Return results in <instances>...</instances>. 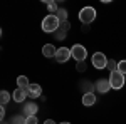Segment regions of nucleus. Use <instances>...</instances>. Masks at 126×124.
Masks as SVG:
<instances>
[{"label": "nucleus", "mask_w": 126, "mask_h": 124, "mask_svg": "<svg viewBox=\"0 0 126 124\" xmlns=\"http://www.w3.org/2000/svg\"><path fill=\"white\" fill-rule=\"evenodd\" d=\"M61 27V22L56 15H47L46 19L42 20V30L44 32H57V29Z\"/></svg>", "instance_id": "obj_1"}, {"label": "nucleus", "mask_w": 126, "mask_h": 124, "mask_svg": "<svg viewBox=\"0 0 126 124\" xmlns=\"http://www.w3.org/2000/svg\"><path fill=\"white\" fill-rule=\"evenodd\" d=\"M109 82H111V87H113V89H121V87L126 84V79L119 70H114V72H111V76H109Z\"/></svg>", "instance_id": "obj_2"}, {"label": "nucleus", "mask_w": 126, "mask_h": 124, "mask_svg": "<svg viewBox=\"0 0 126 124\" xmlns=\"http://www.w3.org/2000/svg\"><path fill=\"white\" fill-rule=\"evenodd\" d=\"M94 19H96V10L93 9V7H84L79 12V20L82 24H91Z\"/></svg>", "instance_id": "obj_3"}, {"label": "nucleus", "mask_w": 126, "mask_h": 124, "mask_svg": "<svg viewBox=\"0 0 126 124\" xmlns=\"http://www.w3.org/2000/svg\"><path fill=\"white\" fill-rule=\"evenodd\" d=\"M71 54H72V57L76 59V62H84L87 57V50L84 45H79V44H76V45H72V49H71Z\"/></svg>", "instance_id": "obj_4"}, {"label": "nucleus", "mask_w": 126, "mask_h": 124, "mask_svg": "<svg viewBox=\"0 0 126 124\" xmlns=\"http://www.w3.org/2000/svg\"><path fill=\"white\" fill-rule=\"evenodd\" d=\"M108 60H109V59H106V55H104L103 52H96V54H93V57H91L93 67H96V69H106Z\"/></svg>", "instance_id": "obj_5"}, {"label": "nucleus", "mask_w": 126, "mask_h": 124, "mask_svg": "<svg viewBox=\"0 0 126 124\" xmlns=\"http://www.w3.org/2000/svg\"><path fill=\"white\" fill-rule=\"evenodd\" d=\"M72 57V54H71V49H67V47H61V49H57V54H56V60L57 62H61V64H64V62H67L69 59Z\"/></svg>", "instance_id": "obj_6"}, {"label": "nucleus", "mask_w": 126, "mask_h": 124, "mask_svg": "<svg viewBox=\"0 0 126 124\" xmlns=\"http://www.w3.org/2000/svg\"><path fill=\"white\" fill-rule=\"evenodd\" d=\"M96 89L97 92H101V94H106L109 89H113L111 87V82H109V79H99L96 82Z\"/></svg>", "instance_id": "obj_7"}, {"label": "nucleus", "mask_w": 126, "mask_h": 124, "mask_svg": "<svg viewBox=\"0 0 126 124\" xmlns=\"http://www.w3.org/2000/svg\"><path fill=\"white\" fill-rule=\"evenodd\" d=\"M40 94H42V87H40L39 84H32V82H30L29 89H27V96L37 99V97H40Z\"/></svg>", "instance_id": "obj_8"}, {"label": "nucleus", "mask_w": 126, "mask_h": 124, "mask_svg": "<svg viewBox=\"0 0 126 124\" xmlns=\"http://www.w3.org/2000/svg\"><path fill=\"white\" fill-rule=\"evenodd\" d=\"M37 111H39V106L35 104V102H27L25 107H24V116H25V117H29V116H35V114H37Z\"/></svg>", "instance_id": "obj_9"}, {"label": "nucleus", "mask_w": 126, "mask_h": 124, "mask_svg": "<svg viewBox=\"0 0 126 124\" xmlns=\"http://www.w3.org/2000/svg\"><path fill=\"white\" fill-rule=\"evenodd\" d=\"M25 97H27V91H24V89H15L14 91V94H12V99L15 101V102H24L25 101Z\"/></svg>", "instance_id": "obj_10"}, {"label": "nucleus", "mask_w": 126, "mask_h": 124, "mask_svg": "<svg viewBox=\"0 0 126 124\" xmlns=\"http://www.w3.org/2000/svg\"><path fill=\"white\" fill-rule=\"evenodd\" d=\"M42 54H44L46 57H56V54H57V49L54 47L52 44H46V45L42 47Z\"/></svg>", "instance_id": "obj_11"}, {"label": "nucleus", "mask_w": 126, "mask_h": 124, "mask_svg": "<svg viewBox=\"0 0 126 124\" xmlns=\"http://www.w3.org/2000/svg\"><path fill=\"white\" fill-rule=\"evenodd\" d=\"M96 102V94H93V92H87V94L82 96V104L86 106V107H91V106Z\"/></svg>", "instance_id": "obj_12"}, {"label": "nucleus", "mask_w": 126, "mask_h": 124, "mask_svg": "<svg viewBox=\"0 0 126 124\" xmlns=\"http://www.w3.org/2000/svg\"><path fill=\"white\" fill-rule=\"evenodd\" d=\"M17 86H19V89H24V91H27L30 86V82H29V79L25 76H19L17 77Z\"/></svg>", "instance_id": "obj_13"}, {"label": "nucleus", "mask_w": 126, "mask_h": 124, "mask_svg": "<svg viewBox=\"0 0 126 124\" xmlns=\"http://www.w3.org/2000/svg\"><path fill=\"white\" fill-rule=\"evenodd\" d=\"M46 3H47V10H49V15H56V14H57V3H56V2H54V0H47V2H46Z\"/></svg>", "instance_id": "obj_14"}, {"label": "nucleus", "mask_w": 126, "mask_h": 124, "mask_svg": "<svg viewBox=\"0 0 126 124\" xmlns=\"http://www.w3.org/2000/svg\"><path fill=\"white\" fill-rule=\"evenodd\" d=\"M56 17L59 19L61 24H62V22H67V10H66V9H59L57 14H56Z\"/></svg>", "instance_id": "obj_15"}, {"label": "nucleus", "mask_w": 126, "mask_h": 124, "mask_svg": "<svg viewBox=\"0 0 126 124\" xmlns=\"http://www.w3.org/2000/svg\"><path fill=\"white\" fill-rule=\"evenodd\" d=\"M9 101H10V92L9 91H2L0 92V102L2 104H7Z\"/></svg>", "instance_id": "obj_16"}, {"label": "nucleus", "mask_w": 126, "mask_h": 124, "mask_svg": "<svg viewBox=\"0 0 126 124\" xmlns=\"http://www.w3.org/2000/svg\"><path fill=\"white\" fill-rule=\"evenodd\" d=\"M106 69L109 70V72H114V70H118V62H116V60H113V59H109V60H108Z\"/></svg>", "instance_id": "obj_17"}, {"label": "nucleus", "mask_w": 126, "mask_h": 124, "mask_svg": "<svg viewBox=\"0 0 126 124\" xmlns=\"http://www.w3.org/2000/svg\"><path fill=\"white\" fill-rule=\"evenodd\" d=\"M10 124H25V116H15L12 121H10Z\"/></svg>", "instance_id": "obj_18"}, {"label": "nucleus", "mask_w": 126, "mask_h": 124, "mask_svg": "<svg viewBox=\"0 0 126 124\" xmlns=\"http://www.w3.org/2000/svg\"><path fill=\"white\" fill-rule=\"evenodd\" d=\"M118 70H119L123 76H126V60H119V62H118Z\"/></svg>", "instance_id": "obj_19"}, {"label": "nucleus", "mask_w": 126, "mask_h": 124, "mask_svg": "<svg viewBox=\"0 0 126 124\" xmlns=\"http://www.w3.org/2000/svg\"><path fill=\"white\" fill-rule=\"evenodd\" d=\"M54 34H56L57 40H64V37L67 35V32H64V30H61V29H57V32H54Z\"/></svg>", "instance_id": "obj_20"}, {"label": "nucleus", "mask_w": 126, "mask_h": 124, "mask_svg": "<svg viewBox=\"0 0 126 124\" xmlns=\"http://www.w3.org/2000/svg\"><path fill=\"white\" fill-rule=\"evenodd\" d=\"M37 116H29V117H25V124H37Z\"/></svg>", "instance_id": "obj_21"}, {"label": "nucleus", "mask_w": 126, "mask_h": 124, "mask_svg": "<svg viewBox=\"0 0 126 124\" xmlns=\"http://www.w3.org/2000/svg\"><path fill=\"white\" fill-rule=\"evenodd\" d=\"M59 29H61V30H64V32H69V29H71V24H69V20H67V22H62Z\"/></svg>", "instance_id": "obj_22"}, {"label": "nucleus", "mask_w": 126, "mask_h": 124, "mask_svg": "<svg viewBox=\"0 0 126 124\" xmlns=\"http://www.w3.org/2000/svg\"><path fill=\"white\" fill-rule=\"evenodd\" d=\"M76 67H78V70L79 72H84V70H86V62H78V64H76Z\"/></svg>", "instance_id": "obj_23"}, {"label": "nucleus", "mask_w": 126, "mask_h": 124, "mask_svg": "<svg viewBox=\"0 0 126 124\" xmlns=\"http://www.w3.org/2000/svg\"><path fill=\"white\" fill-rule=\"evenodd\" d=\"M5 117V107H0V119Z\"/></svg>", "instance_id": "obj_24"}, {"label": "nucleus", "mask_w": 126, "mask_h": 124, "mask_svg": "<svg viewBox=\"0 0 126 124\" xmlns=\"http://www.w3.org/2000/svg\"><path fill=\"white\" fill-rule=\"evenodd\" d=\"M44 124H56V121H52V119H47V121H44Z\"/></svg>", "instance_id": "obj_25"}, {"label": "nucleus", "mask_w": 126, "mask_h": 124, "mask_svg": "<svg viewBox=\"0 0 126 124\" xmlns=\"http://www.w3.org/2000/svg\"><path fill=\"white\" fill-rule=\"evenodd\" d=\"M61 124H71V123H66V121H64V123H61Z\"/></svg>", "instance_id": "obj_26"}, {"label": "nucleus", "mask_w": 126, "mask_h": 124, "mask_svg": "<svg viewBox=\"0 0 126 124\" xmlns=\"http://www.w3.org/2000/svg\"><path fill=\"white\" fill-rule=\"evenodd\" d=\"M2 124H7V121H2Z\"/></svg>", "instance_id": "obj_27"}, {"label": "nucleus", "mask_w": 126, "mask_h": 124, "mask_svg": "<svg viewBox=\"0 0 126 124\" xmlns=\"http://www.w3.org/2000/svg\"><path fill=\"white\" fill-rule=\"evenodd\" d=\"M125 79H126V76H125Z\"/></svg>", "instance_id": "obj_28"}]
</instances>
